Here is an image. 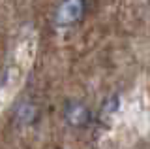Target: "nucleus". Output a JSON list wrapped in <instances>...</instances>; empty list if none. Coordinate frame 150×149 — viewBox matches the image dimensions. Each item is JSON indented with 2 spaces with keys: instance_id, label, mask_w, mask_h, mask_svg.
<instances>
[{
  "instance_id": "obj_1",
  "label": "nucleus",
  "mask_w": 150,
  "mask_h": 149,
  "mask_svg": "<svg viewBox=\"0 0 150 149\" xmlns=\"http://www.w3.org/2000/svg\"><path fill=\"white\" fill-rule=\"evenodd\" d=\"M86 13L88 0H58L53 11V23L58 29H73L84 21Z\"/></svg>"
},
{
  "instance_id": "obj_3",
  "label": "nucleus",
  "mask_w": 150,
  "mask_h": 149,
  "mask_svg": "<svg viewBox=\"0 0 150 149\" xmlns=\"http://www.w3.org/2000/svg\"><path fill=\"white\" fill-rule=\"evenodd\" d=\"M15 123L19 127H32L34 123H38L40 119V108L34 100L30 98H23L15 106Z\"/></svg>"
},
{
  "instance_id": "obj_2",
  "label": "nucleus",
  "mask_w": 150,
  "mask_h": 149,
  "mask_svg": "<svg viewBox=\"0 0 150 149\" xmlns=\"http://www.w3.org/2000/svg\"><path fill=\"white\" fill-rule=\"evenodd\" d=\"M62 119L69 128L84 130L94 123V111L86 102L71 98V100H66L62 106Z\"/></svg>"
}]
</instances>
